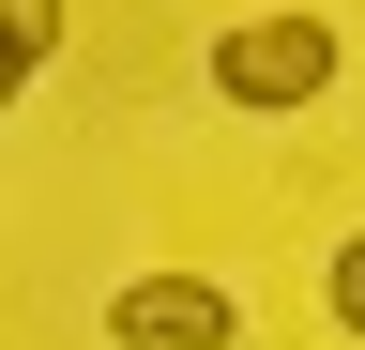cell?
<instances>
[{
    "instance_id": "cell-5",
    "label": "cell",
    "mask_w": 365,
    "mask_h": 350,
    "mask_svg": "<svg viewBox=\"0 0 365 350\" xmlns=\"http://www.w3.org/2000/svg\"><path fill=\"white\" fill-rule=\"evenodd\" d=\"M16 92H31V76H16V61H0V107H16Z\"/></svg>"
},
{
    "instance_id": "cell-4",
    "label": "cell",
    "mask_w": 365,
    "mask_h": 350,
    "mask_svg": "<svg viewBox=\"0 0 365 350\" xmlns=\"http://www.w3.org/2000/svg\"><path fill=\"white\" fill-rule=\"evenodd\" d=\"M319 304H335V335H365V229H350L335 259H319Z\"/></svg>"
},
{
    "instance_id": "cell-3",
    "label": "cell",
    "mask_w": 365,
    "mask_h": 350,
    "mask_svg": "<svg viewBox=\"0 0 365 350\" xmlns=\"http://www.w3.org/2000/svg\"><path fill=\"white\" fill-rule=\"evenodd\" d=\"M0 61H16V76L61 61V0H0Z\"/></svg>"
},
{
    "instance_id": "cell-2",
    "label": "cell",
    "mask_w": 365,
    "mask_h": 350,
    "mask_svg": "<svg viewBox=\"0 0 365 350\" xmlns=\"http://www.w3.org/2000/svg\"><path fill=\"white\" fill-rule=\"evenodd\" d=\"M107 335L122 350H244V289H213V274H122Z\"/></svg>"
},
{
    "instance_id": "cell-1",
    "label": "cell",
    "mask_w": 365,
    "mask_h": 350,
    "mask_svg": "<svg viewBox=\"0 0 365 350\" xmlns=\"http://www.w3.org/2000/svg\"><path fill=\"white\" fill-rule=\"evenodd\" d=\"M335 61H350L335 16H244V31H213V92L259 107V122H274V107H319V92H335Z\"/></svg>"
}]
</instances>
